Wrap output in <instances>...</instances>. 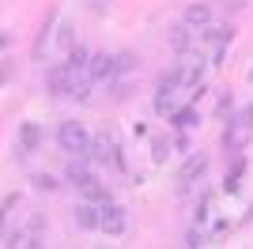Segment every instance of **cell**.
Masks as SVG:
<instances>
[{"instance_id":"cell-1","label":"cell","mask_w":253,"mask_h":249,"mask_svg":"<svg viewBox=\"0 0 253 249\" xmlns=\"http://www.w3.org/2000/svg\"><path fill=\"white\" fill-rule=\"evenodd\" d=\"M91 140H95V136L87 132L80 121H61L57 124V144H61V151H68V155H76V159H84L87 151H91Z\"/></svg>"},{"instance_id":"cell-2","label":"cell","mask_w":253,"mask_h":249,"mask_svg":"<svg viewBox=\"0 0 253 249\" xmlns=\"http://www.w3.org/2000/svg\"><path fill=\"white\" fill-rule=\"evenodd\" d=\"M87 76H91V83H114V80H121V72H117V53L98 49L95 57H91V64H87Z\"/></svg>"},{"instance_id":"cell-3","label":"cell","mask_w":253,"mask_h":249,"mask_svg":"<svg viewBox=\"0 0 253 249\" xmlns=\"http://www.w3.org/2000/svg\"><path fill=\"white\" fill-rule=\"evenodd\" d=\"M98 230L102 234H110V238H121L128 230V211L121 204H106V208H98Z\"/></svg>"},{"instance_id":"cell-4","label":"cell","mask_w":253,"mask_h":249,"mask_svg":"<svg viewBox=\"0 0 253 249\" xmlns=\"http://www.w3.org/2000/svg\"><path fill=\"white\" fill-rule=\"evenodd\" d=\"M87 159H95L98 166H106V163H114L117 170H125V159H121V151H117V144L110 140V136H95L91 140V151H87Z\"/></svg>"},{"instance_id":"cell-5","label":"cell","mask_w":253,"mask_h":249,"mask_svg":"<svg viewBox=\"0 0 253 249\" xmlns=\"http://www.w3.org/2000/svg\"><path fill=\"white\" fill-rule=\"evenodd\" d=\"M204 166H208V155H201V151L185 159V166H181V177H178V193H181V197L193 189V181H201V177H204Z\"/></svg>"},{"instance_id":"cell-6","label":"cell","mask_w":253,"mask_h":249,"mask_svg":"<svg viewBox=\"0 0 253 249\" xmlns=\"http://www.w3.org/2000/svg\"><path fill=\"white\" fill-rule=\"evenodd\" d=\"M181 23H185L189 31H208L211 8H208V4H189V8H185V15H181Z\"/></svg>"},{"instance_id":"cell-7","label":"cell","mask_w":253,"mask_h":249,"mask_svg":"<svg viewBox=\"0 0 253 249\" xmlns=\"http://www.w3.org/2000/svg\"><path fill=\"white\" fill-rule=\"evenodd\" d=\"M72 76L64 64H57V68H49V76H45V87H49V94H68L72 91Z\"/></svg>"},{"instance_id":"cell-8","label":"cell","mask_w":253,"mask_h":249,"mask_svg":"<svg viewBox=\"0 0 253 249\" xmlns=\"http://www.w3.org/2000/svg\"><path fill=\"white\" fill-rule=\"evenodd\" d=\"M72 223H76L80 230H98V208L80 200V204L72 208Z\"/></svg>"},{"instance_id":"cell-9","label":"cell","mask_w":253,"mask_h":249,"mask_svg":"<svg viewBox=\"0 0 253 249\" xmlns=\"http://www.w3.org/2000/svg\"><path fill=\"white\" fill-rule=\"evenodd\" d=\"M34 227H15V234H8V249H38V230Z\"/></svg>"},{"instance_id":"cell-10","label":"cell","mask_w":253,"mask_h":249,"mask_svg":"<svg viewBox=\"0 0 253 249\" xmlns=\"http://www.w3.org/2000/svg\"><path fill=\"white\" fill-rule=\"evenodd\" d=\"M189 27H185V23H174V27H170V34H167V38H170V45H174V53H181V57H185V53H189L193 49V45H189Z\"/></svg>"},{"instance_id":"cell-11","label":"cell","mask_w":253,"mask_h":249,"mask_svg":"<svg viewBox=\"0 0 253 249\" xmlns=\"http://www.w3.org/2000/svg\"><path fill=\"white\" fill-rule=\"evenodd\" d=\"M64 177H68V181L76 185V193H80L84 185H91V181H95V170H87V163H72L68 170H64Z\"/></svg>"},{"instance_id":"cell-12","label":"cell","mask_w":253,"mask_h":249,"mask_svg":"<svg viewBox=\"0 0 253 249\" xmlns=\"http://www.w3.org/2000/svg\"><path fill=\"white\" fill-rule=\"evenodd\" d=\"M91 57H95V53L87 49V45H72V49H68V61H64V68L80 76V68H87V64H91Z\"/></svg>"},{"instance_id":"cell-13","label":"cell","mask_w":253,"mask_h":249,"mask_svg":"<svg viewBox=\"0 0 253 249\" xmlns=\"http://www.w3.org/2000/svg\"><path fill=\"white\" fill-rule=\"evenodd\" d=\"M38 144H42V128H38L34 121H27L19 128V147H23V151H34Z\"/></svg>"},{"instance_id":"cell-14","label":"cell","mask_w":253,"mask_h":249,"mask_svg":"<svg viewBox=\"0 0 253 249\" xmlns=\"http://www.w3.org/2000/svg\"><path fill=\"white\" fill-rule=\"evenodd\" d=\"M170 121H174V128H178V132H185V128H193V124H197V110H193V106H178V114L170 117Z\"/></svg>"},{"instance_id":"cell-15","label":"cell","mask_w":253,"mask_h":249,"mask_svg":"<svg viewBox=\"0 0 253 249\" xmlns=\"http://www.w3.org/2000/svg\"><path fill=\"white\" fill-rule=\"evenodd\" d=\"M242 177H246V159L238 155V159H234V163H231V174H227V181H223V189H227V193H234Z\"/></svg>"},{"instance_id":"cell-16","label":"cell","mask_w":253,"mask_h":249,"mask_svg":"<svg viewBox=\"0 0 253 249\" xmlns=\"http://www.w3.org/2000/svg\"><path fill=\"white\" fill-rule=\"evenodd\" d=\"M91 87H95V83H91V76H72V98H80V102H84L87 94H91Z\"/></svg>"},{"instance_id":"cell-17","label":"cell","mask_w":253,"mask_h":249,"mask_svg":"<svg viewBox=\"0 0 253 249\" xmlns=\"http://www.w3.org/2000/svg\"><path fill=\"white\" fill-rule=\"evenodd\" d=\"M136 53H128V49H117V72L125 76V72H132V68H136Z\"/></svg>"},{"instance_id":"cell-18","label":"cell","mask_w":253,"mask_h":249,"mask_svg":"<svg viewBox=\"0 0 253 249\" xmlns=\"http://www.w3.org/2000/svg\"><path fill=\"white\" fill-rule=\"evenodd\" d=\"M167 155H170V144H167V136H155V144H151V159H155V163H163Z\"/></svg>"},{"instance_id":"cell-19","label":"cell","mask_w":253,"mask_h":249,"mask_svg":"<svg viewBox=\"0 0 253 249\" xmlns=\"http://www.w3.org/2000/svg\"><path fill=\"white\" fill-rule=\"evenodd\" d=\"M204 242H208V234H204V227H197V223H193V230H189V246L197 249V246H204Z\"/></svg>"},{"instance_id":"cell-20","label":"cell","mask_w":253,"mask_h":249,"mask_svg":"<svg viewBox=\"0 0 253 249\" xmlns=\"http://www.w3.org/2000/svg\"><path fill=\"white\" fill-rule=\"evenodd\" d=\"M223 234H231V223L223 219V223H215V230H211V238H223Z\"/></svg>"},{"instance_id":"cell-21","label":"cell","mask_w":253,"mask_h":249,"mask_svg":"<svg viewBox=\"0 0 253 249\" xmlns=\"http://www.w3.org/2000/svg\"><path fill=\"white\" fill-rule=\"evenodd\" d=\"M34 185H42V189H57V181H53V177H42V174H38V177H34Z\"/></svg>"},{"instance_id":"cell-22","label":"cell","mask_w":253,"mask_h":249,"mask_svg":"<svg viewBox=\"0 0 253 249\" xmlns=\"http://www.w3.org/2000/svg\"><path fill=\"white\" fill-rule=\"evenodd\" d=\"M98 4H102V0H95V8H98Z\"/></svg>"},{"instance_id":"cell-23","label":"cell","mask_w":253,"mask_h":249,"mask_svg":"<svg viewBox=\"0 0 253 249\" xmlns=\"http://www.w3.org/2000/svg\"><path fill=\"white\" fill-rule=\"evenodd\" d=\"M250 80H253V68H250Z\"/></svg>"}]
</instances>
